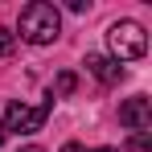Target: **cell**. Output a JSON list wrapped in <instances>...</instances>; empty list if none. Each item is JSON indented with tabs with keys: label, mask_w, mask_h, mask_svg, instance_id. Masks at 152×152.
Here are the masks:
<instances>
[{
	"label": "cell",
	"mask_w": 152,
	"mask_h": 152,
	"mask_svg": "<svg viewBox=\"0 0 152 152\" xmlns=\"http://www.w3.org/2000/svg\"><path fill=\"white\" fill-rule=\"evenodd\" d=\"M95 152H119V148H95Z\"/></svg>",
	"instance_id": "7c38bea8"
},
{
	"label": "cell",
	"mask_w": 152,
	"mask_h": 152,
	"mask_svg": "<svg viewBox=\"0 0 152 152\" xmlns=\"http://www.w3.org/2000/svg\"><path fill=\"white\" fill-rule=\"evenodd\" d=\"M107 45L115 53V62H132V58H144L148 53V33L136 21H115L107 29Z\"/></svg>",
	"instance_id": "7a4b0ae2"
},
{
	"label": "cell",
	"mask_w": 152,
	"mask_h": 152,
	"mask_svg": "<svg viewBox=\"0 0 152 152\" xmlns=\"http://www.w3.org/2000/svg\"><path fill=\"white\" fill-rule=\"evenodd\" d=\"M21 152H45V148H37V144H29V148H21Z\"/></svg>",
	"instance_id": "30bf717a"
},
{
	"label": "cell",
	"mask_w": 152,
	"mask_h": 152,
	"mask_svg": "<svg viewBox=\"0 0 152 152\" xmlns=\"http://www.w3.org/2000/svg\"><path fill=\"white\" fill-rule=\"evenodd\" d=\"M74 86H78V78L70 74V70H62V74H58V82H53V95H50V99H58V95H70Z\"/></svg>",
	"instance_id": "8992f818"
},
{
	"label": "cell",
	"mask_w": 152,
	"mask_h": 152,
	"mask_svg": "<svg viewBox=\"0 0 152 152\" xmlns=\"http://www.w3.org/2000/svg\"><path fill=\"white\" fill-rule=\"evenodd\" d=\"M62 152H86V148H82V144H74V140H70V144H62Z\"/></svg>",
	"instance_id": "9c48e42d"
},
{
	"label": "cell",
	"mask_w": 152,
	"mask_h": 152,
	"mask_svg": "<svg viewBox=\"0 0 152 152\" xmlns=\"http://www.w3.org/2000/svg\"><path fill=\"white\" fill-rule=\"evenodd\" d=\"M119 124L132 127V132H148V124H152V103L144 99V95L127 99L124 107H119Z\"/></svg>",
	"instance_id": "277c9868"
},
{
	"label": "cell",
	"mask_w": 152,
	"mask_h": 152,
	"mask_svg": "<svg viewBox=\"0 0 152 152\" xmlns=\"http://www.w3.org/2000/svg\"><path fill=\"white\" fill-rule=\"evenodd\" d=\"M86 70L99 82H119V74H124V66L115 58H103V53H86Z\"/></svg>",
	"instance_id": "5b68a950"
},
{
	"label": "cell",
	"mask_w": 152,
	"mask_h": 152,
	"mask_svg": "<svg viewBox=\"0 0 152 152\" xmlns=\"http://www.w3.org/2000/svg\"><path fill=\"white\" fill-rule=\"evenodd\" d=\"M58 33H62V17H58V8L45 4V0H33L21 8V37L33 41V45H50L58 41Z\"/></svg>",
	"instance_id": "6da1fadb"
},
{
	"label": "cell",
	"mask_w": 152,
	"mask_h": 152,
	"mask_svg": "<svg viewBox=\"0 0 152 152\" xmlns=\"http://www.w3.org/2000/svg\"><path fill=\"white\" fill-rule=\"evenodd\" d=\"M127 152H152V136H148V132H132Z\"/></svg>",
	"instance_id": "52a82bcc"
},
{
	"label": "cell",
	"mask_w": 152,
	"mask_h": 152,
	"mask_svg": "<svg viewBox=\"0 0 152 152\" xmlns=\"http://www.w3.org/2000/svg\"><path fill=\"white\" fill-rule=\"evenodd\" d=\"M4 140H8V132H4V124H0V144H4Z\"/></svg>",
	"instance_id": "8fae6325"
},
{
	"label": "cell",
	"mask_w": 152,
	"mask_h": 152,
	"mask_svg": "<svg viewBox=\"0 0 152 152\" xmlns=\"http://www.w3.org/2000/svg\"><path fill=\"white\" fill-rule=\"evenodd\" d=\"M12 53H17V33L0 29V58H12Z\"/></svg>",
	"instance_id": "ba28073f"
},
{
	"label": "cell",
	"mask_w": 152,
	"mask_h": 152,
	"mask_svg": "<svg viewBox=\"0 0 152 152\" xmlns=\"http://www.w3.org/2000/svg\"><path fill=\"white\" fill-rule=\"evenodd\" d=\"M50 107L53 99H45L41 107H25V103H8V111H4V132H41V124L50 119Z\"/></svg>",
	"instance_id": "3957f363"
}]
</instances>
